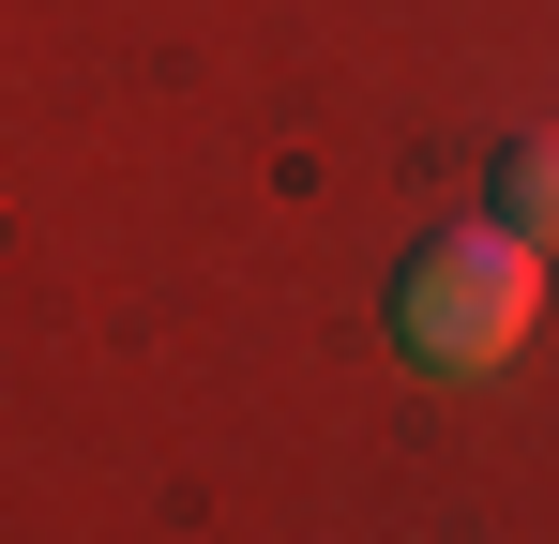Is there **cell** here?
<instances>
[{
	"instance_id": "obj_1",
	"label": "cell",
	"mask_w": 559,
	"mask_h": 544,
	"mask_svg": "<svg viewBox=\"0 0 559 544\" xmlns=\"http://www.w3.org/2000/svg\"><path fill=\"white\" fill-rule=\"evenodd\" d=\"M530 318H545V243H530V227H454V243H424L408 287H393V333H408V363H439V378L514 363Z\"/></svg>"
},
{
	"instance_id": "obj_2",
	"label": "cell",
	"mask_w": 559,
	"mask_h": 544,
	"mask_svg": "<svg viewBox=\"0 0 559 544\" xmlns=\"http://www.w3.org/2000/svg\"><path fill=\"white\" fill-rule=\"evenodd\" d=\"M514 227L559 243V137H514Z\"/></svg>"
}]
</instances>
